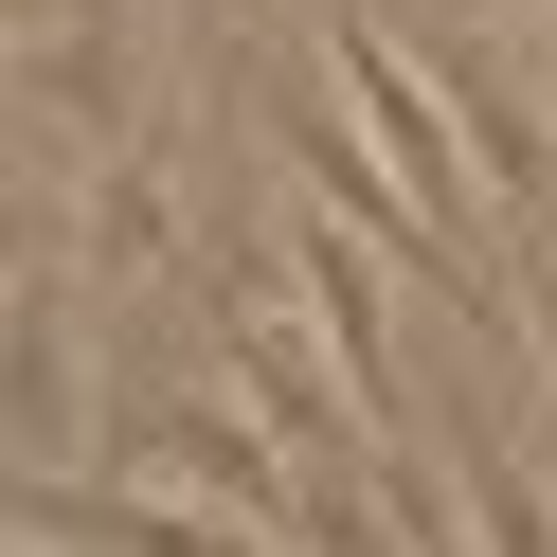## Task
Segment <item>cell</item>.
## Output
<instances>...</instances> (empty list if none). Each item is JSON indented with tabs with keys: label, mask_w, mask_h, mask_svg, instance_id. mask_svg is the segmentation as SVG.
Here are the masks:
<instances>
[{
	"label": "cell",
	"mask_w": 557,
	"mask_h": 557,
	"mask_svg": "<svg viewBox=\"0 0 557 557\" xmlns=\"http://www.w3.org/2000/svg\"><path fill=\"white\" fill-rule=\"evenodd\" d=\"M18 540H54V557H288L270 521H234V504H181V485H145V468H37L18 485Z\"/></svg>",
	"instance_id": "obj_1"
},
{
	"label": "cell",
	"mask_w": 557,
	"mask_h": 557,
	"mask_svg": "<svg viewBox=\"0 0 557 557\" xmlns=\"http://www.w3.org/2000/svg\"><path fill=\"white\" fill-rule=\"evenodd\" d=\"M109 468H145V485H181V504H234V521H270V540H306V485H288V432H270V413L181 396V413H145V432H109Z\"/></svg>",
	"instance_id": "obj_2"
},
{
	"label": "cell",
	"mask_w": 557,
	"mask_h": 557,
	"mask_svg": "<svg viewBox=\"0 0 557 557\" xmlns=\"http://www.w3.org/2000/svg\"><path fill=\"white\" fill-rule=\"evenodd\" d=\"M18 18H37V145H73V126H145V18H73V0H18Z\"/></svg>",
	"instance_id": "obj_3"
},
{
	"label": "cell",
	"mask_w": 557,
	"mask_h": 557,
	"mask_svg": "<svg viewBox=\"0 0 557 557\" xmlns=\"http://www.w3.org/2000/svg\"><path fill=\"white\" fill-rule=\"evenodd\" d=\"M162 234H181V145H162V126H126V145H109V181H90V288H145V270H162Z\"/></svg>",
	"instance_id": "obj_4"
},
{
	"label": "cell",
	"mask_w": 557,
	"mask_h": 557,
	"mask_svg": "<svg viewBox=\"0 0 557 557\" xmlns=\"http://www.w3.org/2000/svg\"><path fill=\"white\" fill-rule=\"evenodd\" d=\"M73 288H54V270H37V288H18V485H37V468H73Z\"/></svg>",
	"instance_id": "obj_5"
},
{
	"label": "cell",
	"mask_w": 557,
	"mask_h": 557,
	"mask_svg": "<svg viewBox=\"0 0 557 557\" xmlns=\"http://www.w3.org/2000/svg\"><path fill=\"white\" fill-rule=\"evenodd\" d=\"M449 504H468V540H485V557H557V521H540V485H521V449L485 432V413H468V432H449Z\"/></svg>",
	"instance_id": "obj_6"
},
{
	"label": "cell",
	"mask_w": 557,
	"mask_h": 557,
	"mask_svg": "<svg viewBox=\"0 0 557 557\" xmlns=\"http://www.w3.org/2000/svg\"><path fill=\"white\" fill-rule=\"evenodd\" d=\"M504 252H521V324H540V360H557V252L540 234H504Z\"/></svg>",
	"instance_id": "obj_7"
},
{
	"label": "cell",
	"mask_w": 557,
	"mask_h": 557,
	"mask_svg": "<svg viewBox=\"0 0 557 557\" xmlns=\"http://www.w3.org/2000/svg\"><path fill=\"white\" fill-rule=\"evenodd\" d=\"M162 18H234V0H162Z\"/></svg>",
	"instance_id": "obj_8"
}]
</instances>
